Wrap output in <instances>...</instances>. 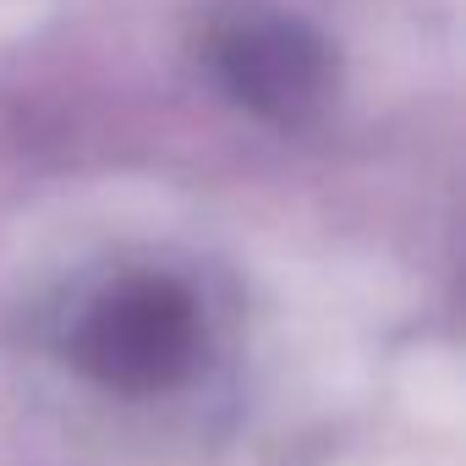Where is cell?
<instances>
[{
  "label": "cell",
  "instance_id": "cell-1",
  "mask_svg": "<svg viewBox=\"0 0 466 466\" xmlns=\"http://www.w3.org/2000/svg\"><path fill=\"white\" fill-rule=\"evenodd\" d=\"M198 346V324L181 291L159 286V280H137L121 286L116 297H105L83 329V362L127 390H154L170 384L176 373H187Z\"/></svg>",
  "mask_w": 466,
  "mask_h": 466
},
{
  "label": "cell",
  "instance_id": "cell-2",
  "mask_svg": "<svg viewBox=\"0 0 466 466\" xmlns=\"http://www.w3.org/2000/svg\"><path fill=\"white\" fill-rule=\"evenodd\" d=\"M225 66H230V83L242 88V99H253L264 110H280V116L319 99V83H324L319 45H308L286 23H264V28L237 34L225 50Z\"/></svg>",
  "mask_w": 466,
  "mask_h": 466
}]
</instances>
